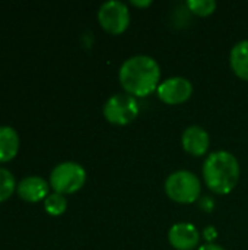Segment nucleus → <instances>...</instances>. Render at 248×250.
Wrapping results in <instances>:
<instances>
[{"label": "nucleus", "instance_id": "f257e3e1", "mask_svg": "<svg viewBox=\"0 0 248 250\" xmlns=\"http://www.w3.org/2000/svg\"><path fill=\"white\" fill-rule=\"evenodd\" d=\"M118 79L126 94L134 98H145L158 89L161 83V67L153 57L137 54L121 64Z\"/></svg>", "mask_w": 248, "mask_h": 250}, {"label": "nucleus", "instance_id": "f03ea898", "mask_svg": "<svg viewBox=\"0 0 248 250\" xmlns=\"http://www.w3.org/2000/svg\"><path fill=\"white\" fill-rule=\"evenodd\" d=\"M206 186L216 195L231 193L240 179V164L228 151H215L208 155L202 168Z\"/></svg>", "mask_w": 248, "mask_h": 250}, {"label": "nucleus", "instance_id": "7ed1b4c3", "mask_svg": "<svg viewBox=\"0 0 248 250\" xmlns=\"http://www.w3.org/2000/svg\"><path fill=\"white\" fill-rule=\"evenodd\" d=\"M202 185L199 177L187 170H178L171 173L165 180L167 196L177 204H194L199 201Z\"/></svg>", "mask_w": 248, "mask_h": 250}, {"label": "nucleus", "instance_id": "20e7f679", "mask_svg": "<svg viewBox=\"0 0 248 250\" xmlns=\"http://www.w3.org/2000/svg\"><path fill=\"white\" fill-rule=\"evenodd\" d=\"M86 182L85 168L75 161H64L57 164L50 174V186L54 192L61 195L75 193L83 188Z\"/></svg>", "mask_w": 248, "mask_h": 250}, {"label": "nucleus", "instance_id": "39448f33", "mask_svg": "<svg viewBox=\"0 0 248 250\" xmlns=\"http://www.w3.org/2000/svg\"><path fill=\"white\" fill-rule=\"evenodd\" d=\"M102 113L111 125L126 126L137 117L139 104L137 100L129 94H114L105 101Z\"/></svg>", "mask_w": 248, "mask_h": 250}, {"label": "nucleus", "instance_id": "423d86ee", "mask_svg": "<svg viewBox=\"0 0 248 250\" xmlns=\"http://www.w3.org/2000/svg\"><path fill=\"white\" fill-rule=\"evenodd\" d=\"M99 25L111 35L123 34L130 25V12L126 3L110 0L101 4L98 10Z\"/></svg>", "mask_w": 248, "mask_h": 250}, {"label": "nucleus", "instance_id": "0eeeda50", "mask_svg": "<svg viewBox=\"0 0 248 250\" xmlns=\"http://www.w3.org/2000/svg\"><path fill=\"white\" fill-rule=\"evenodd\" d=\"M159 100L168 105H178L186 103L193 94V85L187 78L172 76L162 81L156 89Z\"/></svg>", "mask_w": 248, "mask_h": 250}, {"label": "nucleus", "instance_id": "6e6552de", "mask_svg": "<svg viewBox=\"0 0 248 250\" xmlns=\"http://www.w3.org/2000/svg\"><path fill=\"white\" fill-rule=\"evenodd\" d=\"M170 245L177 250H197L200 243V233L196 226L190 223H177L168 231Z\"/></svg>", "mask_w": 248, "mask_h": 250}, {"label": "nucleus", "instance_id": "1a4fd4ad", "mask_svg": "<svg viewBox=\"0 0 248 250\" xmlns=\"http://www.w3.org/2000/svg\"><path fill=\"white\" fill-rule=\"evenodd\" d=\"M184 151L193 157H203L210 148V136L202 126H189L181 136Z\"/></svg>", "mask_w": 248, "mask_h": 250}, {"label": "nucleus", "instance_id": "9d476101", "mask_svg": "<svg viewBox=\"0 0 248 250\" xmlns=\"http://www.w3.org/2000/svg\"><path fill=\"white\" fill-rule=\"evenodd\" d=\"M18 195L26 202H39L48 196L50 183L39 176H26L18 185Z\"/></svg>", "mask_w": 248, "mask_h": 250}, {"label": "nucleus", "instance_id": "9b49d317", "mask_svg": "<svg viewBox=\"0 0 248 250\" xmlns=\"http://www.w3.org/2000/svg\"><path fill=\"white\" fill-rule=\"evenodd\" d=\"M229 64L240 79L248 81V40L240 41L232 47L229 53Z\"/></svg>", "mask_w": 248, "mask_h": 250}, {"label": "nucleus", "instance_id": "f8f14e48", "mask_svg": "<svg viewBox=\"0 0 248 250\" xmlns=\"http://www.w3.org/2000/svg\"><path fill=\"white\" fill-rule=\"evenodd\" d=\"M19 149V135L12 126H0V163L10 161Z\"/></svg>", "mask_w": 248, "mask_h": 250}, {"label": "nucleus", "instance_id": "ddd939ff", "mask_svg": "<svg viewBox=\"0 0 248 250\" xmlns=\"http://www.w3.org/2000/svg\"><path fill=\"white\" fill-rule=\"evenodd\" d=\"M44 208L50 215L57 217V215L64 214V211L67 209V201H66L64 195L54 192L44 199Z\"/></svg>", "mask_w": 248, "mask_h": 250}, {"label": "nucleus", "instance_id": "4468645a", "mask_svg": "<svg viewBox=\"0 0 248 250\" xmlns=\"http://www.w3.org/2000/svg\"><path fill=\"white\" fill-rule=\"evenodd\" d=\"M16 188L18 186H16L15 176L7 168L0 167V202L10 198Z\"/></svg>", "mask_w": 248, "mask_h": 250}, {"label": "nucleus", "instance_id": "2eb2a0df", "mask_svg": "<svg viewBox=\"0 0 248 250\" xmlns=\"http://www.w3.org/2000/svg\"><path fill=\"white\" fill-rule=\"evenodd\" d=\"M187 7L193 15L205 18V16H210L216 10V1L215 0H189Z\"/></svg>", "mask_w": 248, "mask_h": 250}, {"label": "nucleus", "instance_id": "dca6fc26", "mask_svg": "<svg viewBox=\"0 0 248 250\" xmlns=\"http://www.w3.org/2000/svg\"><path fill=\"white\" fill-rule=\"evenodd\" d=\"M199 207H200V209L205 211V212H212L213 208H215V201H213L210 196H205V198H202V199L199 201Z\"/></svg>", "mask_w": 248, "mask_h": 250}, {"label": "nucleus", "instance_id": "f3484780", "mask_svg": "<svg viewBox=\"0 0 248 250\" xmlns=\"http://www.w3.org/2000/svg\"><path fill=\"white\" fill-rule=\"evenodd\" d=\"M203 239L208 242V243H213V240L218 237V231H216V229L215 227H212V226H209V227H206L205 230H203Z\"/></svg>", "mask_w": 248, "mask_h": 250}, {"label": "nucleus", "instance_id": "a211bd4d", "mask_svg": "<svg viewBox=\"0 0 248 250\" xmlns=\"http://www.w3.org/2000/svg\"><path fill=\"white\" fill-rule=\"evenodd\" d=\"M197 250H225V249H224V248H221V246H218V245H215V243H206V245L199 246Z\"/></svg>", "mask_w": 248, "mask_h": 250}, {"label": "nucleus", "instance_id": "6ab92c4d", "mask_svg": "<svg viewBox=\"0 0 248 250\" xmlns=\"http://www.w3.org/2000/svg\"><path fill=\"white\" fill-rule=\"evenodd\" d=\"M130 3H132L133 6H136V7H148V6H151V4H152V1H151V0H142V1L132 0Z\"/></svg>", "mask_w": 248, "mask_h": 250}]
</instances>
